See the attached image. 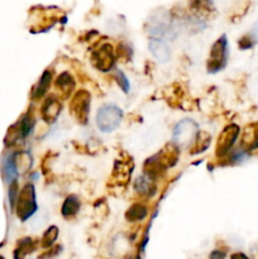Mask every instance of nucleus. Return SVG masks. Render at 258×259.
Segmentation results:
<instances>
[{
  "instance_id": "obj_3",
  "label": "nucleus",
  "mask_w": 258,
  "mask_h": 259,
  "mask_svg": "<svg viewBox=\"0 0 258 259\" xmlns=\"http://www.w3.org/2000/svg\"><path fill=\"white\" fill-rule=\"evenodd\" d=\"M91 94L90 91L81 89L73 94L70 101V114L80 125H86L90 115Z\"/></svg>"
},
{
  "instance_id": "obj_15",
  "label": "nucleus",
  "mask_w": 258,
  "mask_h": 259,
  "mask_svg": "<svg viewBox=\"0 0 258 259\" xmlns=\"http://www.w3.org/2000/svg\"><path fill=\"white\" fill-rule=\"evenodd\" d=\"M51 82H52V73H51V71L46 70L42 73V76H40L37 85L32 90V95H30L32 100H39V99H42L47 94V91L50 90Z\"/></svg>"
},
{
  "instance_id": "obj_10",
  "label": "nucleus",
  "mask_w": 258,
  "mask_h": 259,
  "mask_svg": "<svg viewBox=\"0 0 258 259\" xmlns=\"http://www.w3.org/2000/svg\"><path fill=\"white\" fill-rule=\"evenodd\" d=\"M133 162L132 159H119L115 162L113 169V175H111V180L114 184L118 186H124L129 182L132 176V171H133Z\"/></svg>"
},
{
  "instance_id": "obj_24",
  "label": "nucleus",
  "mask_w": 258,
  "mask_h": 259,
  "mask_svg": "<svg viewBox=\"0 0 258 259\" xmlns=\"http://www.w3.org/2000/svg\"><path fill=\"white\" fill-rule=\"evenodd\" d=\"M115 57L120 60V62H128L132 57V51L126 43H120L115 51Z\"/></svg>"
},
{
  "instance_id": "obj_29",
  "label": "nucleus",
  "mask_w": 258,
  "mask_h": 259,
  "mask_svg": "<svg viewBox=\"0 0 258 259\" xmlns=\"http://www.w3.org/2000/svg\"><path fill=\"white\" fill-rule=\"evenodd\" d=\"M60 250H61V247H60V245H56V247L50 248V249H48L47 252L45 253V254L39 255V259H47V258H52V257H55V255H57L58 253H60Z\"/></svg>"
},
{
  "instance_id": "obj_20",
  "label": "nucleus",
  "mask_w": 258,
  "mask_h": 259,
  "mask_svg": "<svg viewBox=\"0 0 258 259\" xmlns=\"http://www.w3.org/2000/svg\"><path fill=\"white\" fill-rule=\"evenodd\" d=\"M184 94L181 83L175 82L171 86H168V91H164V98L172 108H179L180 104L184 100Z\"/></svg>"
},
{
  "instance_id": "obj_33",
  "label": "nucleus",
  "mask_w": 258,
  "mask_h": 259,
  "mask_svg": "<svg viewBox=\"0 0 258 259\" xmlns=\"http://www.w3.org/2000/svg\"><path fill=\"white\" fill-rule=\"evenodd\" d=\"M125 259H132V257H129V255H128V257H125Z\"/></svg>"
},
{
  "instance_id": "obj_21",
  "label": "nucleus",
  "mask_w": 258,
  "mask_h": 259,
  "mask_svg": "<svg viewBox=\"0 0 258 259\" xmlns=\"http://www.w3.org/2000/svg\"><path fill=\"white\" fill-rule=\"evenodd\" d=\"M148 215V209L142 202H134L125 212V220L129 223H138L144 220Z\"/></svg>"
},
{
  "instance_id": "obj_12",
  "label": "nucleus",
  "mask_w": 258,
  "mask_h": 259,
  "mask_svg": "<svg viewBox=\"0 0 258 259\" xmlns=\"http://www.w3.org/2000/svg\"><path fill=\"white\" fill-rule=\"evenodd\" d=\"M55 86L58 93V98L61 100H66V99H68L72 95L73 90H75V78L72 77V75L68 71H63L56 78Z\"/></svg>"
},
{
  "instance_id": "obj_17",
  "label": "nucleus",
  "mask_w": 258,
  "mask_h": 259,
  "mask_svg": "<svg viewBox=\"0 0 258 259\" xmlns=\"http://www.w3.org/2000/svg\"><path fill=\"white\" fill-rule=\"evenodd\" d=\"M3 177L8 184H12L13 181H17L18 168L15 163V153L8 154L3 161Z\"/></svg>"
},
{
  "instance_id": "obj_18",
  "label": "nucleus",
  "mask_w": 258,
  "mask_h": 259,
  "mask_svg": "<svg viewBox=\"0 0 258 259\" xmlns=\"http://www.w3.org/2000/svg\"><path fill=\"white\" fill-rule=\"evenodd\" d=\"M35 248H37V243L32 238H22L17 242V247L14 249V259H24L27 255L32 254Z\"/></svg>"
},
{
  "instance_id": "obj_13",
  "label": "nucleus",
  "mask_w": 258,
  "mask_h": 259,
  "mask_svg": "<svg viewBox=\"0 0 258 259\" xmlns=\"http://www.w3.org/2000/svg\"><path fill=\"white\" fill-rule=\"evenodd\" d=\"M148 50L151 55L161 63L168 62L171 58V50H169L168 43L161 38H151L148 42Z\"/></svg>"
},
{
  "instance_id": "obj_4",
  "label": "nucleus",
  "mask_w": 258,
  "mask_h": 259,
  "mask_svg": "<svg viewBox=\"0 0 258 259\" xmlns=\"http://www.w3.org/2000/svg\"><path fill=\"white\" fill-rule=\"evenodd\" d=\"M228 62V39L227 35L223 34L214 42L210 48L209 58L206 62V68L209 73H217L227 66Z\"/></svg>"
},
{
  "instance_id": "obj_31",
  "label": "nucleus",
  "mask_w": 258,
  "mask_h": 259,
  "mask_svg": "<svg viewBox=\"0 0 258 259\" xmlns=\"http://www.w3.org/2000/svg\"><path fill=\"white\" fill-rule=\"evenodd\" d=\"M230 259H250L248 255H245L244 253L242 252H237V253H233L232 255H230Z\"/></svg>"
},
{
  "instance_id": "obj_22",
  "label": "nucleus",
  "mask_w": 258,
  "mask_h": 259,
  "mask_svg": "<svg viewBox=\"0 0 258 259\" xmlns=\"http://www.w3.org/2000/svg\"><path fill=\"white\" fill-rule=\"evenodd\" d=\"M34 124L35 119L32 111H28V113H25L24 115L22 116V119L18 121V126H19V132L22 138H25V137L29 136L30 132L34 128Z\"/></svg>"
},
{
  "instance_id": "obj_11",
  "label": "nucleus",
  "mask_w": 258,
  "mask_h": 259,
  "mask_svg": "<svg viewBox=\"0 0 258 259\" xmlns=\"http://www.w3.org/2000/svg\"><path fill=\"white\" fill-rule=\"evenodd\" d=\"M240 149L245 153L258 149V123H249L244 126L240 137Z\"/></svg>"
},
{
  "instance_id": "obj_14",
  "label": "nucleus",
  "mask_w": 258,
  "mask_h": 259,
  "mask_svg": "<svg viewBox=\"0 0 258 259\" xmlns=\"http://www.w3.org/2000/svg\"><path fill=\"white\" fill-rule=\"evenodd\" d=\"M134 190H136L137 194H139L141 196L144 197H152L156 195L157 192V181L148 179L147 176L142 175L141 177L136 180L134 182Z\"/></svg>"
},
{
  "instance_id": "obj_25",
  "label": "nucleus",
  "mask_w": 258,
  "mask_h": 259,
  "mask_svg": "<svg viewBox=\"0 0 258 259\" xmlns=\"http://www.w3.org/2000/svg\"><path fill=\"white\" fill-rule=\"evenodd\" d=\"M18 138H22V136H20L19 126H18L17 123L8 129L7 137H5V144H7V146H12V144H14L15 142L18 141Z\"/></svg>"
},
{
  "instance_id": "obj_7",
  "label": "nucleus",
  "mask_w": 258,
  "mask_h": 259,
  "mask_svg": "<svg viewBox=\"0 0 258 259\" xmlns=\"http://www.w3.org/2000/svg\"><path fill=\"white\" fill-rule=\"evenodd\" d=\"M199 133V125L191 119H184L176 124L172 133V142L177 147L189 146L194 142L195 137Z\"/></svg>"
},
{
  "instance_id": "obj_8",
  "label": "nucleus",
  "mask_w": 258,
  "mask_h": 259,
  "mask_svg": "<svg viewBox=\"0 0 258 259\" xmlns=\"http://www.w3.org/2000/svg\"><path fill=\"white\" fill-rule=\"evenodd\" d=\"M61 110H62L61 99L56 95H48L40 106V116L45 123L53 124L57 121Z\"/></svg>"
},
{
  "instance_id": "obj_23",
  "label": "nucleus",
  "mask_w": 258,
  "mask_h": 259,
  "mask_svg": "<svg viewBox=\"0 0 258 259\" xmlns=\"http://www.w3.org/2000/svg\"><path fill=\"white\" fill-rule=\"evenodd\" d=\"M58 233H60L58 228L56 227V225H51V227L46 230L45 234H43L42 239H40V245H42L43 248H48V249L52 248L53 244L56 243V240H57Z\"/></svg>"
},
{
  "instance_id": "obj_32",
  "label": "nucleus",
  "mask_w": 258,
  "mask_h": 259,
  "mask_svg": "<svg viewBox=\"0 0 258 259\" xmlns=\"http://www.w3.org/2000/svg\"><path fill=\"white\" fill-rule=\"evenodd\" d=\"M250 252H252L253 259H258V244L253 245L252 249H250Z\"/></svg>"
},
{
  "instance_id": "obj_26",
  "label": "nucleus",
  "mask_w": 258,
  "mask_h": 259,
  "mask_svg": "<svg viewBox=\"0 0 258 259\" xmlns=\"http://www.w3.org/2000/svg\"><path fill=\"white\" fill-rule=\"evenodd\" d=\"M114 78L116 80V83L119 85V88L124 91L125 94L129 93L131 90V85H129V80L126 78V76L124 75L123 71L115 70V73H114Z\"/></svg>"
},
{
  "instance_id": "obj_5",
  "label": "nucleus",
  "mask_w": 258,
  "mask_h": 259,
  "mask_svg": "<svg viewBox=\"0 0 258 259\" xmlns=\"http://www.w3.org/2000/svg\"><path fill=\"white\" fill-rule=\"evenodd\" d=\"M240 128L234 123H230L220 132L219 137H218L217 146H215V156L218 158H224L232 151L233 146H234L235 141L239 137Z\"/></svg>"
},
{
  "instance_id": "obj_27",
  "label": "nucleus",
  "mask_w": 258,
  "mask_h": 259,
  "mask_svg": "<svg viewBox=\"0 0 258 259\" xmlns=\"http://www.w3.org/2000/svg\"><path fill=\"white\" fill-rule=\"evenodd\" d=\"M254 43H255L254 38H253L250 34H247V35H243V37L240 38L238 45H239L240 50H249V48H252L253 46H254Z\"/></svg>"
},
{
  "instance_id": "obj_28",
  "label": "nucleus",
  "mask_w": 258,
  "mask_h": 259,
  "mask_svg": "<svg viewBox=\"0 0 258 259\" xmlns=\"http://www.w3.org/2000/svg\"><path fill=\"white\" fill-rule=\"evenodd\" d=\"M17 197H18V182L13 181L12 184L9 185V201H10V206H12V209L15 206Z\"/></svg>"
},
{
  "instance_id": "obj_34",
  "label": "nucleus",
  "mask_w": 258,
  "mask_h": 259,
  "mask_svg": "<svg viewBox=\"0 0 258 259\" xmlns=\"http://www.w3.org/2000/svg\"><path fill=\"white\" fill-rule=\"evenodd\" d=\"M0 259H4V257H2V255H0Z\"/></svg>"
},
{
  "instance_id": "obj_30",
  "label": "nucleus",
  "mask_w": 258,
  "mask_h": 259,
  "mask_svg": "<svg viewBox=\"0 0 258 259\" xmlns=\"http://www.w3.org/2000/svg\"><path fill=\"white\" fill-rule=\"evenodd\" d=\"M210 259H225V253L223 250L215 249L210 253Z\"/></svg>"
},
{
  "instance_id": "obj_19",
  "label": "nucleus",
  "mask_w": 258,
  "mask_h": 259,
  "mask_svg": "<svg viewBox=\"0 0 258 259\" xmlns=\"http://www.w3.org/2000/svg\"><path fill=\"white\" fill-rule=\"evenodd\" d=\"M211 142V134L205 131H199L190 147V154H200L206 151Z\"/></svg>"
},
{
  "instance_id": "obj_6",
  "label": "nucleus",
  "mask_w": 258,
  "mask_h": 259,
  "mask_svg": "<svg viewBox=\"0 0 258 259\" xmlns=\"http://www.w3.org/2000/svg\"><path fill=\"white\" fill-rule=\"evenodd\" d=\"M91 65L96 68V70L101 71V72H109L113 70L114 65H115V51H114L113 46L109 43H104L100 47L93 51L90 56Z\"/></svg>"
},
{
  "instance_id": "obj_9",
  "label": "nucleus",
  "mask_w": 258,
  "mask_h": 259,
  "mask_svg": "<svg viewBox=\"0 0 258 259\" xmlns=\"http://www.w3.org/2000/svg\"><path fill=\"white\" fill-rule=\"evenodd\" d=\"M157 162L159 163V166L167 171L168 168H172L174 166H176L177 162L180 158V148L171 142V143H167L161 151L157 154H154Z\"/></svg>"
},
{
  "instance_id": "obj_16",
  "label": "nucleus",
  "mask_w": 258,
  "mask_h": 259,
  "mask_svg": "<svg viewBox=\"0 0 258 259\" xmlns=\"http://www.w3.org/2000/svg\"><path fill=\"white\" fill-rule=\"evenodd\" d=\"M80 207V199H78L76 195H70V196L66 197L65 201H63L62 207H61V214H62V217L65 218V219L70 220L78 214Z\"/></svg>"
},
{
  "instance_id": "obj_2",
  "label": "nucleus",
  "mask_w": 258,
  "mask_h": 259,
  "mask_svg": "<svg viewBox=\"0 0 258 259\" xmlns=\"http://www.w3.org/2000/svg\"><path fill=\"white\" fill-rule=\"evenodd\" d=\"M123 111L114 104H104L96 113V125L103 133H111L120 125Z\"/></svg>"
},
{
  "instance_id": "obj_1",
  "label": "nucleus",
  "mask_w": 258,
  "mask_h": 259,
  "mask_svg": "<svg viewBox=\"0 0 258 259\" xmlns=\"http://www.w3.org/2000/svg\"><path fill=\"white\" fill-rule=\"evenodd\" d=\"M38 205L35 201V189L33 184L24 185L20 192L18 194L17 202H15V214L19 218L20 222H25L37 211Z\"/></svg>"
}]
</instances>
